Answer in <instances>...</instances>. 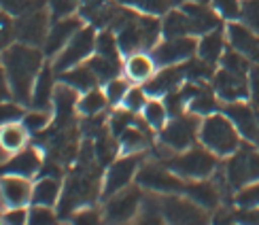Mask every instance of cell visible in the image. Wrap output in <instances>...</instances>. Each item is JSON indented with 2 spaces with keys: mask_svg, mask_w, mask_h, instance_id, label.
Returning a JSON list of instances; mask_svg holds the SVG:
<instances>
[{
  "mask_svg": "<svg viewBox=\"0 0 259 225\" xmlns=\"http://www.w3.org/2000/svg\"><path fill=\"white\" fill-rule=\"evenodd\" d=\"M42 53L38 47L26 45V42H11L3 51V66L7 70L11 96L19 104H28L32 100V87H34L36 74L42 68Z\"/></svg>",
  "mask_w": 259,
  "mask_h": 225,
  "instance_id": "6da1fadb",
  "label": "cell"
},
{
  "mask_svg": "<svg viewBox=\"0 0 259 225\" xmlns=\"http://www.w3.org/2000/svg\"><path fill=\"white\" fill-rule=\"evenodd\" d=\"M242 141L244 138L240 136L238 127L234 125V121L223 111H217V113H210L206 117H202L200 145H204L219 159H228L232 153L238 151Z\"/></svg>",
  "mask_w": 259,
  "mask_h": 225,
  "instance_id": "7a4b0ae2",
  "label": "cell"
},
{
  "mask_svg": "<svg viewBox=\"0 0 259 225\" xmlns=\"http://www.w3.org/2000/svg\"><path fill=\"white\" fill-rule=\"evenodd\" d=\"M172 172H177L185 181H200V178H210L219 168V157L206 147H189L185 151L175 153L164 162Z\"/></svg>",
  "mask_w": 259,
  "mask_h": 225,
  "instance_id": "3957f363",
  "label": "cell"
},
{
  "mask_svg": "<svg viewBox=\"0 0 259 225\" xmlns=\"http://www.w3.org/2000/svg\"><path fill=\"white\" fill-rule=\"evenodd\" d=\"M221 170L225 183L234 191L255 183L259 181V147H255L253 143H242L238 151L228 157Z\"/></svg>",
  "mask_w": 259,
  "mask_h": 225,
  "instance_id": "277c9868",
  "label": "cell"
},
{
  "mask_svg": "<svg viewBox=\"0 0 259 225\" xmlns=\"http://www.w3.org/2000/svg\"><path fill=\"white\" fill-rule=\"evenodd\" d=\"M200 123H202V117L193 115L189 111L181 113L177 117H170L168 123L157 132L159 145L170 149L172 153L185 151V149L196 145V141H200Z\"/></svg>",
  "mask_w": 259,
  "mask_h": 225,
  "instance_id": "5b68a950",
  "label": "cell"
},
{
  "mask_svg": "<svg viewBox=\"0 0 259 225\" xmlns=\"http://www.w3.org/2000/svg\"><path fill=\"white\" fill-rule=\"evenodd\" d=\"M136 183L147 189L149 194H159V196H168V194H183L187 187V181L181 178L177 172L164 164H145L140 166L138 174H136Z\"/></svg>",
  "mask_w": 259,
  "mask_h": 225,
  "instance_id": "8992f818",
  "label": "cell"
},
{
  "mask_svg": "<svg viewBox=\"0 0 259 225\" xmlns=\"http://www.w3.org/2000/svg\"><path fill=\"white\" fill-rule=\"evenodd\" d=\"M140 162H143V153H123L121 157L113 159L102 176V198L106 200L117 191L132 185L140 166H143Z\"/></svg>",
  "mask_w": 259,
  "mask_h": 225,
  "instance_id": "52a82bcc",
  "label": "cell"
},
{
  "mask_svg": "<svg viewBox=\"0 0 259 225\" xmlns=\"http://www.w3.org/2000/svg\"><path fill=\"white\" fill-rule=\"evenodd\" d=\"M96 36H98V32H96L94 26H83L70 38L68 45L58 53L56 62H53V70L64 72L72 66H79V64L88 62L96 53Z\"/></svg>",
  "mask_w": 259,
  "mask_h": 225,
  "instance_id": "ba28073f",
  "label": "cell"
},
{
  "mask_svg": "<svg viewBox=\"0 0 259 225\" xmlns=\"http://www.w3.org/2000/svg\"><path fill=\"white\" fill-rule=\"evenodd\" d=\"M157 66H179L198 56V36H170L151 49Z\"/></svg>",
  "mask_w": 259,
  "mask_h": 225,
  "instance_id": "9c48e42d",
  "label": "cell"
},
{
  "mask_svg": "<svg viewBox=\"0 0 259 225\" xmlns=\"http://www.w3.org/2000/svg\"><path fill=\"white\" fill-rule=\"evenodd\" d=\"M145 194H143V187L136 185V187H125L121 191H117L111 198H106V204H104V221L109 223H127L132 221L134 217H138V210H140V202H143Z\"/></svg>",
  "mask_w": 259,
  "mask_h": 225,
  "instance_id": "30bf717a",
  "label": "cell"
},
{
  "mask_svg": "<svg viewBox=\"0 0 259 225\" xmlns=\"http://www.w3.org/2000/svg\"><path fill=\"white\" fill-rule=\"evenodd\" d=\"M249 70H234L225 66L217 68L212 77V89L223 104L249 100Z\"/></svg>",
  "mask_w": 259,
  "mask_h": 225,
  "instance_id": "8fae6325",
  "label": "cell"
},
{
  "mask_svg": "<svg viewBox=\"0 0 259 225\" xmlns=\"http://www.w3.org/2000/svg\"><path fill=\"white\" fill-rule=\"evenodd\" d=\"M161 210L164 219L170 223H204L208 219V210H204L185 194L161 196Z\"/></svg>",
  "mask_w": 259,
  "mask_h": 225,
  "instance_id": "7c38bea8",
  "label": "cell"
},
{
  "mask_svg": "<svg viewBox=\"0 0 259 225\" xmlns=\"http://www.w3.org/2000/svg\"><path fill=\"white\" fill-rule=\"evenodd\" d=\"M49 32V11L45 9H32L28 13L15 17V38L19 42H26L32 47L45 45Z\"/></svg>",
  "mask_w": 259,
  "mask_h": 225,
  "instance_id": "4fadbf2b",
  "label": "cell"
},
{
  "mask_svg": "<svg viewBox=\"0 0 259 225\" xmlns=\"http://www.w3.org/2000/svg\"><path fill=\"white\" fill-rule=\"evenodd\" d=\"M225 36H228V47L238 51L240 56L251 60L253 64L259 62V32L251 30L240 19L228 21L225 26Z\"/></svg>",
  "mask_w": 259,
  "mask_h": 225,
  "instance_id": "5bb4252c",
  "label": "cell"
},
{
  "mask_svg": "<svg viewBox=\"0 0 259 225\" xmlns=\"http://www.w3.org/2000/svg\"><path fill=\"white\" fill-rule=\"evenodd\" d=\"M221 111L234 121V125L238 127L240 136L244 138L246 143H255L259 109H255L249 100H238V102H225Z\"/></svg>",
  "mask_w": 259,
  "mask_h": 225,
  "instance_id": "9a60e30c",
  "label": "cell"
},
{
  "mask_svg": "<svg viewBox=\"0 0 259 225\" xmlns=\"http://www.w3.org/2000/svg\"><path fill=\"white\" fill-rule=\"evenodd\" d=\"M83 28V17H60L49 26L45 45H42V53L45 56H58V53L70 42V38L77 34V32Z\"/></svg>",
  "mask_w": 259,
  "mask_h": 225,
  "instance_id": "2e32d148",
  "label": "cell"
},
{
  "mask_svg": "<svg viewBox=\"0 0 259 225\" xmlns=\"http://www.w3.org/2000/svg\"><path fill=\"white\" fill-rule=\"evenodd\" d=\"M42 155L38 149H19L11 155L9 159H5L0 164V174H17V176H26V178H32L34 174L40 172L42 168Z\"/></svg>",
  "mask_w": 259,
  "mask_h": 225,
  "instance_id": "e0dca14e",
  "label": "cell"
},
{
  "mask_svg": "<svg viewBox=\"0 0 259 225\" xmlns=\"http://www.w3.org/2000/svg\"><path fill=\"white\" fill-rule=\"evenodd\" d=\"M183 81H185L183 64H179V66H164L145 83V89L151 98H164L166 94L179 89Z\"/></svg>",
  "mask_w": 259,
  "mask_h": 225,
  "instance_id": "ac0fdd59",
  "label": "cell"
},
{
  "mask_svg": "<svg viewBox=\"0 0 259 225\" xmlns=\"http://www.w3.org/2000/svg\"><path fill=\"white\" fill-rule=\"evenodd\" d=\"M157 72V62L155 58L151 56V51H134L127 53L123 60V74L138 85H145L153 74Z\"/></svg>",
  "mask_w": 259,
  "mask_h": 225,
  "instance_id": "d6986e66",
  "label": "cell"
},
{
  "mask_svg": "<svg viewBox=\"0 0 259 225\" xmlns=\"http://www.w3.org/2000/svg\"><path fill=\"white\" fill-rule=\"evenodd\" d=\"M181 9L185 11L191 21L193 36H202L214 28H221L223 19L217 15V11L212 7H206V3H181Z\"/></svg>",
  "mask_w": 259,
  "mask_h": 225,
  "instance_id": "ffe728a7",
  "label": "cell"
},
{
  "mask_svg": "<svg viewBox=\"0 0 259 225\" xmlns=\"http://www.w3.org/2000/svg\"><path fill=\"white\" fill-rule=\"evenodd\" d=\"M32 189L34 185H30V181L26 176L17 174H7L0 181V198L11 208V206H26L28 202H32Z\"/></svg>",
  "mask_w": 259,
  "mask_h": 225,
  "instance_id": "44dd1931",
  "label": "cell"
},
{
  "mask_svg": "<svg viewBox=\"0 0 259 225\" xmlns=\"http://www.w3.org/2000/svg\"><path fill=\"white\" fill-rule=\"evenodd\" d=\"M187 198H191L196 204H200L204 210H214L221 204V187L214 183L212 178H200V181H189L185 191Z\"/></svg>",
  "mask_w": 259,
  "mask_h": 225,
  "instance_id": "7402d4cb",
  "label": "cell"
},
{
  "mask_svg": "<svg viewBox=\"0 0 259 225\" xmlns=\"http://www.w3.org/2000/svg\"><path fill=\"white\" fill-rule=\"evenodd\" d=\"M81 92H77L74 87L66 83H58L56 85V92H53V109H56V125H68L72 121V115L77 111V104H79V96Z\"/></svg>",
  "mask_w": 259,
  "mask_h": 225,
  "instance_id": "603a6c76",
  "label": "cell"
},
{
  "mask_svg": "<svg viewBox=\"0 0 259 225\" xmlns=\"http://www.w3.org/2000/svg\"><path fill=\"white\" fill-rule=\"evenodd\" d=\"M225 49H228V36H225V28H214L206 34L198 36V58L204 62L219 66Z\"/></svg>",
  "mask_w": 259,
  "mask_h": 225,
  "instance_id": "cb8c5ba5",
  "label": "cell"
},
{
  "mask_svg": "<svg viewBox=\"0 0 259 225\" xmlns=\"http://www.w3.org/2000/svg\"><path fill=\"white\" fill-rule=\"evenodd\" d=\"M53 92H56V77H53V66L42 64V68L36 74L34 87H32V100L30 104L34 109H49L53 104Z\"/></svg>",
  "mask_w": 259,
  "mask_h": 225,
  "instance_id": "d4e9b609",
  "label": "cell"
},
{
  "mask_svg": "<svg viewBox=\"0 0 259 225\" xmlns=\"http://www.w3.org/2000/svg\"><path fill=\"white\" fill-rule=\"evenodd\" d=\"M58 81L70 85V87H74L77 92H90L92 87H98V77H96V72L90 68L88 62L79 64V66H72L68 70L64 72H58Z\"/></svg>",
  "mask_w": 259,
  "mask_h": 225,
  "instance_id": "484cf974",
  "label": "cell"
},
{
  "mask_svg": "<svg viewBox=\"0 0 259 225\" xmlns=\"http://www.w3.org/2000/svg\"><path fill=\"white\" fill-rule=\"evenodd\" d=\"M62 176H40L38 183H34V189H32V204L56 206L62 198Z\"/></svg>",
  "mask_w": 259,
  "mask_h": 225,
  "instance_id": "4316f807",
  "label": "cell"
},
{
  "mask_svg": "<svg viewBox=\"0 0 259 225\" xmlns=\"http://www.w3.org/2000/svg\"><path fill=\"white\" fill-rule=\"evenodd\" d=\"M161 32H164V38L170 36H193L191 30V21L187 17V13L179 9H170L168 13L161 19Z\"/></svg>",
  "mask_w": 259,
  "mask_h": 225,
  "instance_id": "83f0119b",
  "label": "cell"
},
{
  "mask_svg": "<svg viewBox=\"0 0 259 225\" xmlns=\"http://www.w3.org/2000/svg\"><path fill=\"white\" fill-rule=\"evenodd\" d=\"M26 138H28V130L24 123L11 121V123L0 125V147L7 153H15L19 149H24Z\"/></svg>",
  "mask_w": 259,
  "mask_h": 225,
  "instance_id": "f1b7e54d",
  "label": "cell"
},
{
  "mask_svg": "<svg viewBox=\"0 0 259 225\" xmlns=\"http://www.w3.org/2000/svg\"><path fill=\"white\" fill-rule=\"evenodd\" d=\"M106 106H109V98H106L104 89L92 87L90 92H83V96L79 98V104H77V111L83 117H94V115L104 113Z\"/></svg>",
  "mask_w": 259,
  "mask_h": 225,
  "instance_id": "f546056e",
  "label": "cell"
},
{
  "mask_svg": "<svg viewBox=\"0 0 259 225\" xmlns=\"http://www.w3.org/2000/svg\"><path fill=\"white\" fill-rule=\"evenodd\" d=\"M143 121L151 127L153 132H159L170 119V113H168V106L161 98H149V102L145 104L143 109Z\"/></svg>",
  "mask_w": 259,
  "mask_h": 225,
  "instance_id": "4dcf8cb0",
  "label": "cell"
},
{
  "mask_svg": "<svg viewBox=\"0 0 259 225\" xmlns=\"http://www.w3.org/2000/svg\"><path fill=\"white\" fill-rule=\"evenodd\" d=\"M88 64H90V68L96 72V77H98L100 83H106L113 77H119V72H123V62L121 60L104 58V56H98V53H94V56L88 60Z\"/></svg>",
  "mask_w": 259,
  "mask_h": 225,
  "instance_id": "1f68e13d",
  "label": "cell"
},
{
  "mask_svg": "<svg viewBox=\"0 0 259 225\" xmlns=\"http://www.w3.org/2000/svg\"><path fill=\"white\" fill-rule=\"evenodd\" d=\"M130 83H132V81H130L127 77L125 79L123 77H113V79H109V81L104 83V94H106V98H109V104L111 106H121L127 89L132 87Z\"/></svg>",
  "mask_w": 259,
  "mask_h": 225,
  "instance_id": "d6a6232c",
  "label": "cell"
},
{
  "mask_svg": "<svg viewBox=\"0 0 259 225\" xmlns=\"http://www.w3.org/2000/svg\"><path fill=\"white\" fill-rule=\"evenodd\" d=\"M149 98L151 96L147 94V89H145V85L140 87V85H132V87L127 89V94H125V98H123V102H121V106L125 111H130V113H143V109H145V104L149 102Z\"/></svg>",
  "mask_w": 259,
  "mask_h": 225,
  "instance_id": "836d02e7",
  "label": "cell"
},
{
  "mask_svg": "<svg viewBox=\"0 0 259 225\" xmlns=\"http://www.w3.org/2000/svg\"><path fill=\"white\" fill-rule=\"evenodd\" d=\"M234 204L238 208H259V181L244 185L234 194Z\"/></svg>",
  "mask_w": 259,
  "mask_h": 225,
  "instance_id": "e575fe53",
  "label": "cell"
},
{
  "mask_svg": "<svg viewBox=\"0 0 259 225\" xmlns=\"http://www.w3.org/2000/svg\"><path fill=\"white\" fill-rule=\"evenodd\" d=\"M51 119H53V115H49L45 109H34L32 113H26L24 115V125H26L28 132L38 134V132H45L47 130Z\"/></svg>",
  "mask_w": 259,
  "mask_h": 225,
  "instance_id": "d590c367",
  "label": "cell"
},
{
  "mask_svg": "<svg viewBox=\"0 0 259 225\" xmlns=\"http://www.w3.org/2000/svg\"><path fill=\"white\" fill-rule=\"evenodd\" d=\"M210 7L217 11V15L223 21H236L240 19L242 0H210Z\"/></svg>",
  "mask_w": 259,
  "mask_h": 225,
  "instance_id": "8d00e7d4",
  "label": "cell"
},
{
  "mask_svg": "<svg viewBox=\"0 0 259 225\" xmlns=\"http://www.w3.org/2000/svg\"><path fill=\"white\" fill-rule=\"evenodd\" d=\"M172 3L175 0H132V7H136L140 13H147V15H166L168 11H170V7H172Z\"/></svg>",
  "mask_w": 259,
  "mask_h": 225,
  "instance_id": "74e56055",
  "label": "cell"
},
{
  "mask_svg": "<svg viewBox=\"0 0 259 225\" xmlns=\"http://www.w3.org/2000/svg\"><path fill=\"white\" fill-rule=\"evenodd\" d=\"M240 21L249 26L251 30L259 32V0H242Z\"/></svg>",
  "mask_w": 259,
  "mask_h": 225,
  "instance_id": "f35d334b",
  "label": "cell"
},
{
  "mask_svg": "<svg viewBox=\"0 0 259 225\" xmlns=\"http://www.w3.org/2000/svg\"><path fill=\"white\" fill-rule=\"evenodd\" d=\"M83 5V0H49V13L53 19L68 17Z\"/></svg>",
  "mask_w": 259,
  "mask_h": 225,
  "instance_id": "ab89813d",
  "label": "cell"
},
{
  "mask_svg": "<svg viewBox=\"0 0 259 225\" xmlns=\"http://www.w3.org/2000/svg\"><path fill=\"white\" fill-rule=\"evenodd\" d=\"M13 38H15V21L11 19L9 13L0 11V53L11 45Z\"/></svg>",
  "mask_w": 259,
  "mask_h": 225,
  "instance_id": "60d3db41",
  "label": "cell"
},
{
  "mask_svg": "<svg viewBox=\"0 0 259 225\" xmlns=\"http://www.w3.org/2000/svg\"><path fill=\"white\" fill-rule=\"evenodd\" d=\"M58 221V212L53 210V206H45V204H34L30 208V217L28 223H56Z\"/></svg>",
  "mask_w": 259,
  "mask_h": 225,
  "instance_id": "b9f144b4",
  "label": "cell"
},
{
  "mask_svg": "<svg viewBox=\"0 0 259 225\" xmlns=\"http://www.w3.org/2000/svg\"><path fill=\"white\" fill-rule=\"evenodd\" d=\"M34 9V0H0V11H5L11 17H19Z\"/></svg>",
  "mask_w": 259,
  "mask_h": 225,
  "instance_id": "7bdbcfd3",
  "label": "cell"
},
{
  "mask_svg": "<svg viewBox=\"0 0 259 225\" xmlns=\"http://www.w3.org/2000/svg\"><path fill=\"white\" fill-rule=\"evenodd\" d=\"M249 102L259 109V62L251 64L249 70Z\"/></svg>",
  "mask_w": 259,
  "mask_h": 225,
  "instance_id": "ee69618b",
  "label": "cell"
},
{
  "mask_svg": "<svg viewBox=\"0 0 259 225\" xmlns=\"http://www.w3.org/2000/svg\"><path fill=\"white\" fill-rule=\"evenodd\" d=\"M30 217V210H26L24 206H11L9 210L3 212V221L11 223V225H21V223H28Z\"/></svg>",
  "mask_w": 259,
  "mask_h": 225,
  "instance_id": "f6af8a7d",
  "label": "cell"
},
{
  "mask_svg": "<svg viewBox=\"0 0 259 225\" xmlns=\"http://www.w3.org/2000/svg\"><path fill=\"white\" fill-rule=\"evenodd\" d=\"M104 215H100V210H96L92 206H85L81 210H74V215L70 217V221L74 223H100Z\"/></svg>",
  "mask_w": 259,
  "mask_h": 225,
  "instance_id": "bcb514c9",
  "label": "cell"
},
{
  "mask_svg": "<svg viewBox=\"0 0 259 225\" xmlns=\"http://www.w3.org/2000/svg\"><path fill=\"white\" fill-rule=\"evenodd\" d=\"M11 94V87H9V79H7V70L0 62V100H7V96Z\"/></svg>",
  "mask_w": 259,
  "mask_h": 225,
  "instance_id": "7dc6e473",
  "label": "cell"
},
{
  "mask_svg": "<svg viewBox=\"0 0 259 225\" xmlns=\"http://www.w3.org/2000/svg\"><path fill=\"white\" fill-rule=\"evenodd\" d=\"M240 221L259 223V208H240Z\"/></svg>",
  "mask_w": 259,
  "mask_h": 225,
  "instance_id": "c3c4849f",
  "label": "cell"
},
{
  "mask_svg": "<svg viewBox=\"0 0 259 225\" xmlns=\"http://www.w3.org/2000/svg\"><path fill=\"white\" fill-rule=\"evenodd\" d=\"M175 3H206V0H175Z\"/></svg>",
  "mask_w": 259,
  "mask_h": 225,
  "instance_id": "681fc988",
  "label": "cell"
},
{
  "mask_svg": "<svg viewBox=\"0 0 259 225\" xmlns=\"http://www.w3.org/2000/svg\"><path fill=\"white\" fill-rule=\"evenodd\" d=\"M255 147H259V121H257V138H255V143H253Z\"/></svg>",
  "mask_w": 259,
  "mask_h": 225,
  "instance_id": "f907efd6",
  "label": "cell"
},
{
  "mask_svg": "<svg viewBox=\"0 0 259 225\" xmlns=\"http://www.w3.org/2000/svg\"><path fill=\"white\" fill-rule=\"evenodd\" d=\"M3 204H5V202H3V198H0V221H3V212H5L3 210Z\"/></svg>",
  "mask_w": 259,
  "mask_h": 225,
  "instance_id": "816d5d0a",
  "label": "cell"
},
{
  "mask_svg": "<svg viewBox=\"0 0 259 225\" xmlns=\"http://www.w3.org/2000/svg\"><path fill=\"white\" fill-rule=\"evenodd\" d=\"M119 3H132V0H119Z\"/></svg>",
  "mask_w": 259,
  "mask_h": 225,
  "instance_id": "f5cc1de1",
  "label": "cell"
}]
</instances>
